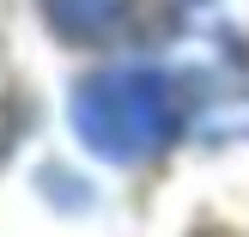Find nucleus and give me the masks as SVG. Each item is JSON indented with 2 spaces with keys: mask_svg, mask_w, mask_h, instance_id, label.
I'll list each match as a JSON object with an SVG mask.
<instances>
[{
  "mask_svg": "<svg viewBox=\"0 0 249 237\" xmlns=\"http://www.w3.org/2000/svg\"><path fill=\"white\" fill-rule=\"evenodd\" d=\"M182 91L152 67H109L73 91V128L97 158L140 164L182 134Z\"/></svg>",
  "mask_w": 249,
  "mask_h": 237,
  "instance_id": "f257e3e1",
  "label": "nucleus"
}]
</instances>
